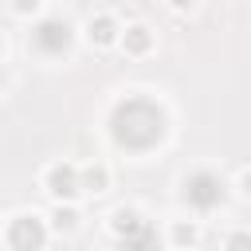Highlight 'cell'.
I'll use <instances>...</instances> for the list:
<instances>
[{"instance_id": "7c38bea8", "label": "cell", "mask_w": 251, "mask_h": 251, "mask_svg": "<svg viewBox=\"0 0 251 251\" xmlns=\"http://www.w3.org/2000/svg\"><path fill=\"white\" fill-rule=\"evenodd\" d=\"M173 239H176L180 247L196 243V224H176V227H173Z\"/></svg>"}, {"instance_id": "5b68a950", "label": "cell", "mask_w": 251, "mask_h": 251, "mask_svg": "<svg viewBox=\"0 0 251 251\" xmlns=\"http://www.w3.org/2000/svg\"><path fill=\"white\" fill-rule=\"evenodd\" d=\"M78 188H82V180H78L75 165H55V169L47 173V192H51V196H59V200H71Z\"/></svg>"}, {"instance_id": "9a60e30c", "label": "cell", "mask_w": 251, "mask_h": 251, "mask_svg": "<svg viewBox=\"0 0 251 251\" xmlns=\"http://www.w3.org/2000/svg\"><path fill=\"white\" fill-rule=\"evenodd\" d=\"M169 4H173V8H176V12H188V8H192V4H196V0H169Z\"/></svg>"}, {"instance_id": "9c48e42d", "label": "cell", "mask_w": 251, "mask_h": 251, "mask_svg": "<svg viewBox=\"0 0 251 251\" xmlns=\"http://www.w3.org/2000/svg\"><path fill=\"white\" fill-rule=\"evenodd\" d=\"M122 251H157V231L145 224L141 231H133V235L122 239Z\"/></svg>"}, {"instance_id": "2e32d148", "label": "cell", "mask_w": 251, "mask_h": 251, "mask_svg": "<svg viewBox=\"0 0 251 251\" xmlns=\"http://www.w3.org/2000/svg\"><path fill=\"white\" fill-rule=\"evenodd\" d=\"M239 184H243V192L251 196V173H243V180H239Z\"/></svg>"}, {"instance_id": "7a4b0ae2", "label": "cell", "mask_w": 251, "mask_h": 251, "mask_svg": "<svg viewBox=\"0 0 251 251\" xmlns=\"http://www.w3.org/2000/svg\"><path fill=\"white\" fill-rule=\"evenodd\" d=\"M184 200H188L192 208H200V212H212V208L224 200V180H220L216 173H192V176L184 180Z\"/></svg>"}, {"instance_id": "e0dca14e", "label": "cell", "mask_w": 251, "mask_h": 251, "mask_svg": "<svg viewBox=\"0 0 251 251\" xmlns=\"http://www.w3.org/2000/svg\"><path fill=\"white\" fill-rule=\"evenodd\" d=\"M0 51H4V43H0Z\"/></svg>"}, {"instance_id": "5bb4252c", "label": "cell", "mask_w": 251, "mask_h": 251, "mask_svg": "<svg viewBox=\"0 0 251 251\" xmlns=\"http://www.w3.org/2000/svg\"><path fill=\"white\" fill-rule=\"evenodd\" d=\"M39 4H43V0H12V8H16L20 16H27V12H35Z\"/></svg>"}, {"instance_id": "8992f818", "label": "cell", "mask_w": 251, "mask_h": 251, "mask_svg": "<svg viewBox=\"0 0 251 251\" xmlns=\"http://www.w3.org/2000/svg\"><path fill=\"white\" fill-rule=\"evenodd\" d=\"M86 35H90V43H98V47L114 43V39H118V24H114V16H94V20L86 24Z\"/></svg>"}, {"instance_id": "8fae6325", "label": "cell", "mask_w": 251, "mask_h": 251, "mask_svg": "<svg viewBox=\"0 0 251 251\" xmlns=\"http://www.w3.org/2000/svg\"><path fill=\"white\" fill-rule=\"evenodd\" d=\"M51 224H55L59 231H75V227H78V212H75V208H55Z\"/></svg>"}, {"instance_id": "ba28073f", "label": "cell", "mask_w": 251, "mask_h": 251, "mask_svg": "<svg viewBox=\"0 0 251 251\" xmlns=\"http://www.w3.org/2000/svg\"><path fill=\"white\" fill-rule=\"evenodd\" d=\"M110 227H114V235H118V239H126V235H133V231H141V227H145V220H141L137 212H126V208H122V212H114V220H110Z\"/></svg>"}, {"instance_id": "4fadbf2b", "label": "cell", "mask_w": 251, "mask_h": 251, "mask_svg": "<svg viewBox=\"0 0 251 251\" xmlns=\"http://www.w3.org/2000/svg\"><path fill=\"white\" fill-rule=\"evenodd\" d=\"M227 251H251V231H235L227 239Z\"/></svg>"}, {"instance_id": "30bf717a", "label": "cell", "mask_w": 251, "mask_h": 251, "mask_svg": "<svg viewBox=\"0 0 251 251\" xmlns=\"http://www.w3.org/2000/svg\"><path fill=\"white\" fill-rule=\"evenodd\" d=\"M106 184H110V173H106L102 165H90V169L82 173V188H86V192H106Z\"/></svg>"}, {"instance_id": "277c9868", "label": "cell", "mask_w": 251, "mask_h": 251, "mask_svg": "<svg viewBox=\"0 0 251 251\" xmlns=\"http://www.w3.org/2000/svg\"><path fill=\"white\" fill-rule=\"evenodd\" d=\"M8 243H12V251H39L43 247V224L35 216H16L8 227Z\"/></svg>"}, {"instance_id": "6da1fadb", "label": "cell", "mask_w": 251, "mask_h": 251, "mask_svg": "<svg viewBox=\"0 0 251 251\" xmlns=\"http://www.w3.org/2000/svg\"><path fill=\"white\" fill-rule=\"evenodd\" d=\"M110 133L126 149H149L165 137V114L149 98H126L110 114Z\"/></svg>"}, {"instance_id": "3957f363", "label": "cell", "mask_w": 251, "mask_h": 251, "mask_svg": "<svg viewBox=\"0 0 251 251\" xmlns=\"http://www.w3.org/2000/svg\"><path fill=\"white\" fill-rule=\"evenodd\" d=\"M35 47L39 51H47V55H63L67 47H71V24L67 20H43L39 27H35Z\"/></svg>"}, {"instance_id": "52a82bcc", "label": "cell", "mask_w": 251, "mask_h": 251, "mask_svg": "<svg viewBox=\"0 0 251 251\" xmlns=\"http://www.w3.org/2000/svg\"><path fill=\"white\" fill-rule=\"evenodd\" d=\"M149 47H153V31H149L145 24L126 27V51H129V55H145Z\"/></svg>"}]
</instances>
